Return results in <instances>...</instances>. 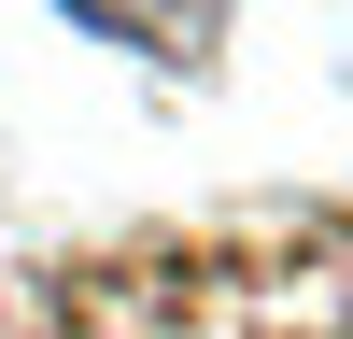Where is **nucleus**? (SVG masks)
Here are the masks:
<instances>
[]
</instances>
